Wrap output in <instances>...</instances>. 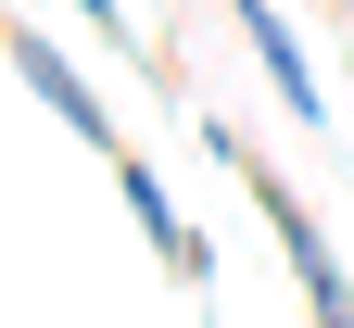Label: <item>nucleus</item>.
<instances>
[{
  "instance_id": "f257e3e1",
  "label": "nucleus",
  "mask_w": 354,
  "mask_h": 328,
  "mask_svg": "<svg viewBox=\"0 0 354 328\" xmlns=\"http://www.w3.org/2000/svg\"><path fill=\"white\" fill-rule=\"evenodd\" d=\"M203 139H215V164H241V177H253L241 126H215V114H203ZM253 202H266V227H279V253H291V278H304V303H317V328H354V291H342V253L317 240V215H304V190H279V177H253Z\"/></svg>"
},
{
  "instance_id": "f03ea898",
  "label": "nucleus",
  "mask_w": 354,
  "mask_h": 328,
  "mask_svg": "<svg viewBox=\"0 0 354 328\" xmlns=\"http://www.w3.org/2000/svg\"><path fill=\"white\" fill-rule=\"evenodd\" d=\"M228 26L253 38V64H266V88H279V114H291V126H329L317 64H304V38H291V13H279V0H228Z\"/></svg>"
},
{
  "instance_id": "7ed1b4c3",
  "label": "nucleus",
  "mask_w": 354,
  "mask_h": 328,
  "mask_svg": "<svg viewBox=\"0 0 354 328\" xmlns=\"http://www.w3.org/2000/svg\"><path fill=\"white\" fill-rule=\"evenodd\" d=\"M13 76H26L38 102H51V114H64L76 139H88V152H127V139H114V114L88 102V76H76V64H64V51H51V38H38V26H13Z\"/></svg>"
},
{
  "instance_id": "20e7f679",
  "label": "nucleus",
  "mask_w": 354,
  "mask_h": 328,
  "mask_svg": "<svg viewBox=\"0 0 354 328\" xmlns=\"http://www.w3.org/2000/svg\"><path fill=\"white\" fill-rule=\"evenodd\" d=\"M114 190H127V215H140V240L165 253V278H190V291H203V278H215V253L190 240V215H177V202H165V177H152L140 152H114Z\"/></svg>"
},
{
  "instance_id": "39448f33",
  "label": "nucleus",
  "mask_w": 354,
  "mask_h": 328,
  "mask_svg": "<svg viewBox=\"0 0 354 328\" xmlns=\"http://www.w3.org/2000/svg\"><path fill=\"white\" fill-rule=\"evenodd\" d=\"M76 13H88V26H102V38H114V51H127V13H114V0H76Z\"/></svg>"
}]
</instances>
